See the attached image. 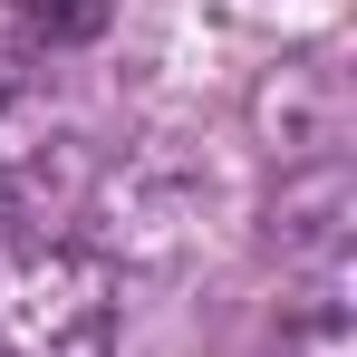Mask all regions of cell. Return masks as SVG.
<instances>
[{"label": "cell", "instance_id": "1", "mask_svg": "<svg viewBox=\"0 0 357 357\" xmlns=\"http://www.w3.org/2000/svg\"><path fill=\"white\" fill-rule=\"evenodd\" d=\"M116 271L49 222H0V357H107Z\"/></svg>", "mask_w": 357, "mask_h": 357}, {"label": "cell", "instance_id": "2", "mask_svg": "<svg viewBox=\"0 0 357 357\" xmlns=\"http://www.w3.org/2000/svg\"><path fill=\"white\" fill-rule=\"evenodd\" d=\"M49 165H59V87H49V59H29V49L0 39V222H20L49 193Z\"/></svg>", "mask_w": 357, "mask_h": 357}, {"label": "cell", "instance_id": "3", "mask_svg": "<svg viewBox=\"0 0 357 357\" xmlns=\"http://www.w3.org/2000/svg\"><path fill=\"white\" fill-rule=\"evenodd\" d=\"M280 241L290 251H338L348 241V165H299L280 174Z\"/></svg>", "mask_w": 357, "mask_h": 357}, {"label": "cell", "instance_id": "4", "mask_svg": "<svg viewBox=\"0 0 357 357\" xmlns=\"http://www.w3.org/2000/svg\"><path fill=\"white\" fill-rule=\"evenodd\" d=\"M271 357H357V309H348L338 290H319L290 328H280V348H271Z\"/></svg>", "mask_w": 357, "mask_h": 357}]
</instances>
